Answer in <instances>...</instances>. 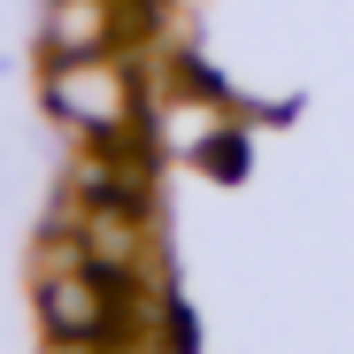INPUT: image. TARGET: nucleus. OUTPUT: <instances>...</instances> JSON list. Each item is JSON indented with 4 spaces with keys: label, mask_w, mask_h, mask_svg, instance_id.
<instances>
[{
    "label": "nucleus",
    "mask_w": 354,
    "mask_h": 354,
    "mask_svg": "<svg viewBox=\"0 0 354 354\" xmlns=\"http://www.w3.org/2000/svg\"><path fill=\"white\" fill-rule=\"evenodd\" d=\"M54 93H62V108L77 115V124H124V93H115V77L108 70H62V85H54Z\"/></svg>",
    "instance_id": "1"
}]
</instances>
